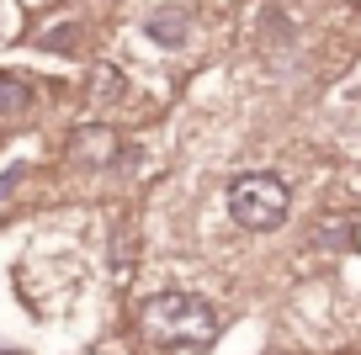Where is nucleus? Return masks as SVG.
I'll use <instances>...</instances> for the list:
<instances>
[{
  "label": "nucleus",
  "instance_id": "1",
  "mask_svg": "<svg viewBox=\"0 0 361 355\" xmlns=\"http://www.w3.org/2000/svg\"><path fill=\"white\" fill-rule=\"evenodd\" d=\"M138 334L154 350H170V344H207L218 334V313L213 302L192 297V292H159L138 308Z\"/></svg>",
  "mask_w": 361,
  "mask_h": 355
},
{
  "label": "nucleus",
  "instance_id": "4",
  "mask_svg": "<svg viewBox=\"0 0 361 355\" xmlns=\"http://www.w3.org/2000/svg\"><path fill=\"white\" fill-rule=\"evenodd\" d=\"M32 106V85L16 75H0V117H22Z\"/></svg>",
  "mask_w": 361,
  "mask_h": 355
},
{
  "label": "nucleus",
  "instance_id": "5",
  "mask_svg": "<svg viewBox=\"0 0 361 355\" xmlns=\"http://www.w3.org/2000/svg\"><path fill=\"white\" fill-rule=\"evenodd\" d=\"M117 154V138L102 133V127H85V133H75V159H112Z\"/></svg>",
  "mask_w": 361,
  "mask_h": 355
},
{
  "label": "nucleus",
  "instance_id": "6",
  "mask_svg": "<svg viewBox=\"0 0 361 355\" xmlns=\"http://www.w3.org/2000/svg\"><path fill=\"white\" fill-rule=\"evenodd\" d=\"M90 85H96V101H123V96H128V80L117 75L112 64H96V75H90Z\"/></svg>",
  "mask_w": 361,
  "mask_h": 355
},
{
  "label": "nucleus",
  "instance_id": "7",
  "mask_svg": "<svg viewBox=\"0 0 361 355\" xmlns=\"http://www.w3.org/2000/svg\"><path fill=\"white\" fill-rule=\"evenodd\" d=\"M43 48H75V27H59V32H48Z\"/></svg>",
  "mask_w": 361,
  "mask_h": 355
},
{
  "label": "nucleus",
  "instance_id": "3",
  "mask_svg": "<svg viewBox=\"0 0 361 355\" xmlns=\"http://www.w3.org/2000/svg\"><path fill=\"white\" fill-rule=\"evenodd\" d=\"M186 27H192V16L180 11V6H159V11L144 22V32L154 37L159 48H180V43H186Z\"/></svg>",
  "mask_w": 361,
  "mask_h": 355
},
{
  "label": "nucleus",
  "instance_id": "2",
  "mask_svg": "<svg viewBox=\"0 0 361 355\" xmlns=\"http://www.w3.org/2000/svg\"><path fill=\"white\" fill-rule=\"evenodd\" d=\"M287 180H276V175H239V180H228V218L239 223V228H250V233H266V228H276V223L287 218Z\"/></svg>",
  "mask_w": 361,
  "mask_h": 355
}]
</instances>
